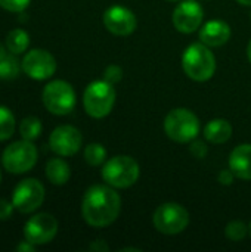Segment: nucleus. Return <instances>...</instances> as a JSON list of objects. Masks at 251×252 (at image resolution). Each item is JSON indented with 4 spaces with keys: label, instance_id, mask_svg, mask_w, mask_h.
I'll return each instance as SVG.
<instances>
[{
    "label": "nucleus",
    "instance_id": "nucleus-1",
    "mask_svg": "<svg viewBox=\"0 0 251 252\" xmlns=\"http://www.w3.org/2000/svg\"><path fill=\"white\" fill-rule=\"evenodd\" d=\"M121 210L120 195L105 185L90 186L81 202V214L84 221L93 227H107L112 224Z\"/></svg>",
    "mask_w": 251,
    "mask_h": 252
},
{
    "label": "nucleus",
    "instance_id": "nucleus-35",
    "mask_svg": "<svg viewBox=\"0 0 251 252\" xmlns=\"http://www.w3.org/2000/svg\"><path fill=\"white\" fill-rule=\"evenodd\" d=\"M0 182H1V173H0Z\"/></svg>",
    "mask_w": 251,
    "mask_h": 252
},
{
    "label": "nucleus",
    "instance_id": "nucleus-11",
    "mask_svg": "<svg viewBox=\"0 0 251 252\" xmlns=\"http://www.w3.org/2000/svg\"><path fill=\"white\" fill-rule=\"evenodd\" d=\"M58 233V221L53 216L47 213L37 214L31 217L24 227L25 241L33 245H44L49 244Z\"/></svg>",
    "mask_w": 251,
    "mask_h": 252
},
{
    "label": "nucleus",
    "instance_id": "nucleus-25",
    "mask_svg": "<svg viewBox=\"0 0 251 252\" xmlns=\"http://www.w3.org/2000/svg\"><path fill=\"white\" fill-rule=\"evenodd\" d=\"M30 1L31 0H0V7L13 13H21L28 7Z\"/></svg>",
    "mask_w": 251,
    "mask_h": 252
},
{
    "label": "nucleus",
    "instance_id": "nucleus-13",
    "mask_svg": "<svg viewBox=\"0 0 251 252\" xmlns=\"http://www.w3.org/2000/svg\"><path fill=\"white\" fill-rule=\"evenodd\" d=\"M204 10L195 0H185L173 12V25L178 31L191 34L201 27Z\"/></svg>",
    "mask_w": 251,
    "mask_h": 252
},
{
    "label": "nucleus",
    "instance_id": "nucleus-28",
    "mask_svg": "<svg viewBox=\"0 0 251 252\" xmlns=\"http://www.w3.org/2000/svg\"><path fill=\"white\" fill-rule=\"evenodd\" d=\"M191 152L195 158H204L207 155V146L203 142H194L191 145Z\"/></svg>",
    "mask_w": 251,
    "mask_h": 252
},
{
    "label": "nucleus",
    "instance_id": "nucleus-15",
    "mask_svg": "<svg viewBox=\"0 0 251 252\" xmlns=\"http://www.w3.org/2000/svg\"><path fill=\"white\" fill-rule=\"evenodd\" d=\"M231 38V27L220 19L209 21L203 25L200 31V40L206 46L210 47H219L223 46Z\"/></svg>",
    "mask_w": 251,
    "mask_h": 252
},
{
    "label": "nucleus",
    "instance_id": "nucleus-24",
    "mask_svg": "<svg viewBox=\"0 0 251 252\" xmlns=\"http://www.w3.org/2000/svg\"><path fill=\"white\" fill-rule=\"evenodd\" d=\"M247 233H249V227H247L243 221H240V220L231 221V223L226 226V229H225V235H226L231 241H234V242L243 241V239L247 236Z\"/></svg>",
    "mask_w": 251,
    "mask_h": 252
},
{
    "label": "nucleus",
    "instance_id": "nucleus-16",
    "mask_svg": "<svg viewBox=\"0 0 251 252\" xmlns=\"http://www.w3.org/2000/svg\"><path fill=\"white\" fill-rule=\"evenodd\" d=\"M229 168L235 177L241 180H251V145L244 143L237 146L229 157Z\"/></svg>",
    "mask_w": 251,
    "mask_h": 252
},
{
    "label": "nucleus",
    "instance_id": "nucleus-33",
    "mask_svg": "<svg viewBox=\"0 0 251 252\" xmlns=\"http://www.w3.org/2000/svg\"><path fill=\"white\" fill-rule=\"evenodd\" d=\"M247 56H249V59H250L251 62V40L250 43H249V46H247Z\"/></svg>",
    "mask_w": 251,
    "mask_h": 252
},
{
    "label": "nucleus",
    "instance_id": "nucleus-8",
    "mask_svg": "<svg viewBox=\"0 0 251 252\" xmlns=\"http://www.w3.org/2000/svg\"><path fill=\"white\" fill-rule=\"evenodd\" d=\"M154 227L164 235H178L189 224V213L179 204L167 202L160 205L152 216Z\"/></svg>",
    "mask_w": 251,
    "mask_h": 252
},
{
    "label": "nucleus",
    "instance_id": "nucleus-2",
    "mask_svg": "<svg viewBox=\"0 0 251 252\" xmlns=\"http://www.w3.org/2000/svg\"><path fill=\"white\" fill-rule=\"evenodd\" d=\"M182 66L185 74L194 81H207L215 75L216 58L204 43H194L183 52Z\"/></svg>",
    "mask_w": 251,
    "mask_h": 252
},
{
    "label": "nucleus",
    "instance_id": "nucleus-17",
    "mask_svg": "<svg viewBox=\"0 0 251 252\" xmlns=\"http://www.w3.org/2000/svg\"><path fill=\"white\" fill-rule=\"evenodd\" d=\"M231 136H232V126L226 120L222 118L212 120L204 127V137L212 143L216 145L226 143L231 139Z\"/></svg>",
    "mask_w": 251,
    "mask_h": 252
},
{
    "label": "nucleus",
    "instance_id": "nucleus-22",
    "mask_svg": "<svg viewBox=\"0 0 251 252\" xmlns=\"http://www.w3.org/2000/svg\"><path fill=\"white\" fill-rule=\"evenodd\" d=\"M19 133L25 140H36L41 133V123L37 117H27L19 124Z\"/></svg>",
    "mask_w": 251,
    "mask_h": 252
},
{
    "label": "nucleus",
    "instance_id": "nucleus-19",
    "mask_svg": "<svg viewBox=\"0 0 251 252\" xmlns=\"http://www.w3.org/2000/svg\"><path fill=\"white\" fill-rule=\"evenodd\" d=\"M19 74V62L15 53L0 43V80H13Z\"/></svg>",
    "mask_w": 251,
    "mask_h": 252
},
{
    "label": "nucleus",
    "instance_id": "nucleus-21",
    "mask_svg": "<svg viewBox=\"0 0 251 252\" xmlns=\"http://www.w3.org/2000/svg\"><path fill=\"white\" fill-rule=\"evenodd\" d=\"M15 117L9 108L0 106V142L10 139L15 133Z\"/></svg>",
    "mask_w": 251,
    "mask_h": 252
},
{
    "label": "nucleus",
    "instance_id": "nucleus-3",
    "mask_svg": "<svg viewBox=\"0 0 251 252\" xmlns=\"http://www.w3.org/2000/svg\"><path fill=\"white\" fill-rule=\"evenodd\" d=\"M200 121L197 115L185 108H176L164 118V131L167 137L178 143H189L200 134Z\"/></svg>",
    "mask_w": 251,
    "mask_h": 252
},
{
    "label": "nucleus",
    "instance_id": "nucleus-6",
    "mask_svg": "<svg viewBox=\"0 0 251 252\" xmlns=\"http://www.w3.org/2000/svg\"><path fill=\"white\" fill-rule=\"evenodd\" d=\"M38 154L31 140H21L9 145L1 155V164L6 171L12 174H22L30 171L37 162Z\"/></svg>",
    "mask_w": 251,
    "mask_h": 252
},
{
    "label": "nucleus",
    "instance_id": "nucleus-27",
    "mask_svg": "<svg viewBox=\"0 0 251 252\" xmlns=\"http://www.w3.org/2000/svg\"><path fill=\"white\" fill-rule=\"evenodd\" d=\"M13 204L12 202H7L6 199H0V221H4V220H9L13 214Z\"/></svg>",
    "mask_w": 251,
    "mask_h": 252
},
{
    "label": "nucleus",
    "instance_id": "nucleus-23",
    "mask_svg": "<svg viewBox=\"0 0 251 252\" xmlns=\"http://www.w3.org/2000/svg\"><path fill=\"white\" fill-rule=\"evenodd\" d=\"M105 157H107V151L101 143H90L84 149V159L92 167L101 165L105 161Z\"/></svg>",
    "mask_w": 251,
    "mask_h": 252
},
{
    "label": "nucleus",
    "instance_id": "nucleus-36",
    "mask_svg": "<svg viewBox=\"0 0 251 252\" xmlns=\"http://www.w3.org/2000/svg\"><path fill=\"white\" fill-rule=\"evenodd\" d=\"M170 1H178V0H170Z\"/></svg>",
    "mask_w": 251,
    "mask_h": 252
},
{
    "label": "nucleus",
    "instance_id": "nucleus-5",
    "mask_svg": "<svg viewBox=\"0 0 251 252\" xmlns=\"http://www.w3.org/2000/svg\"><path fill=\"white\" fill-rule=\"evenodd\" d=\"M102 179L107 185L117 189L130 188L139 179V165L132 157H114L105 162L102 168Z\"/></svg>",
    "mask_w": 251,
    "mask_h": 252
},
{
    "label": "nucleus",
    "instance_id": "nucleus-30",
    "mask_svg": "<svg viewBox=\"0 0 251 252\" xmlns=\"http://www.w3.org/2000/svg\"><path fill=\"white\" fill-rule=\"evenodd\" d=\"M16 251L18 252H34L36 251V245H33L31 242L28 241H24L22 244H19L16 247Z\"/></svg>",
    "mask_w": 251,
    "mask_h": 252
},
{
    "label": "nucleus",
    "instance_id": "nucleus-12",
    "mask_svg": "<svg viewBox=\"0 0 251 252\" xmlns=\"http://www.w3.org/2000/svg\"><path fill=\"white\" fill-rule=\"evenodd\" d=\"M83 143L81 133L72 126H59L56 127L50 137L49 146L59 157H72L75 155Z\"/></svg>",
    "mask_w": 251,
    "mask_h": 252
},
{
    "label": "nucleus",
    "instance_id": "nucleus-31",
    "mask_svg": "<svg viewBox=\"0 0 251 252\" xmlns=\"http://www.w3.org/2000/svg\"><path fill=\"white\" fill-rule=\"evenodd\" d=\"M89 250L90 251H108L109 248H108V245L104 241H95L93 244H90Z\"/></svg>",
    "mask_w": 251,
    "mask_h": 252
},
{
    "label": "nucleus",
    "instance_id": "nucleus-10",
    "mask_svg": "<svg viewBox=\"0 0 251 252\" xmlns=\"http://www.w3.org/2000/svg\"><path fill=\"white\" fill-rule=\"evenodd\" d=\"M21 68L30 78L43 81L55 74L56 61L47 50L33 49L24 56L21 62Z\"/></svg>",
    "mask_w": 251,
    "mask_h": 252
},
{
    "label": "nucleus",
    "instance_id": "nucleus-20",
    "mask_svg": "<svg viewBox=\"0 0 251 252\" xmlns=\"http://www.w3.org/2000/svg\"><path fill=\"white\" fill-rule=\"evenodd\" d=\"M28 46H30V35L27 31H24L21 28H15L7 32L6 47L9 52L19 55V53H24L28 49Z\"/></svg>",
    "mask_w": 251,
    "mask_h": 252
},
{
    "label": "nucleus",
    "instance_id": "nucleus-7",
    "mask_svg": "<svg viewBox=\"0 0 251 252\" xmlns=\"http://www.w3.org/2000/svg\"><path fill=\"white\" fill-rule=\"evenodd\" d=\"M43 105L50 114L67 115L75 106V92L72 86L64 80L50 81L41 94Z\"/></svg>",
    "mask_w": 251,
    "mask_h": 252
},
{
    "label": "nucleus",
    "instance_id": "nucleus-32",
    "mask_svg": "<svg viewBox=\"0 0 251 252\" xmlns=\"http://www.w3.org/2000/svg\"><path fill=\"white\" fill-rule=\"evenodd\" d=\"M237 1L243 6H251V0H237Z\"/></svg>",
    "mask_w": 251,
    "mask_h": 252
},
{
    "label": "nucleus",
    "instance_id": "nucleus-34",
    "mask_svg": "<svg viewBox=\"0 0 251 252\" xmlns=\"http://www.w3.org/2000/svg\"><path fill=\"white\" fill-rule=\"evenodd\" d=\"M249 232H250V236H251V223H250V227H249Z\"/></svg>",
    "mask_w": 251,
    "mask_h": 252
},
{
    "label": "nucleus",
    "instance_id": "nucleus-18",
    "mask_svg": "<svg viewBox=\"0 0 251 252\" xmlns=\"http://www.w3.org/2000/svg\"><path fill=\"white\" fill-rule=\"evenodd\" d=\"M71 170L70 165L61 158H52L46 164V177L52 185L62 186L70 180Z\"/></svg>",
    "mask_w": 251,
    "mask_h": 252
},
{
    "label": "nucleus",
    "instance_id": "nucleus-4",
    "mask_svg": "<svg viewBox=\"0 0 251 252\" xmlns=\"http://www.w3.org/2000/svg\"><path fill=\"white\" fill-rule=\"evenodd\" d=\"M115 102L114 84L107 80H98L90 83L83 93V106L92 118L107 117Z\"/></svg>",
    "mask_w": 251,
    "mask_h": 252
},
{
    "label": "nucleus",
    "instance_id": "nucleus-29",
    "mask_svg": "<svg viewBox=\"0 0 251 252\" xmlns=\"http://www.w3.org/2000/svg\"><path fill=\"white\" fill-rule=\"evenodd\" d=\"M234 179H235V174L232 173L231 168H229V170H222V171L219 173V182H220V185H223V186L232 185Z\"/></svg>",
    "mask_w": 251,
    "mask_h": 252
},
{
    "label": "nucleus",
    "instance_id": "nucleus-26",
    "mask_svg": "<svg viewBox=\"0 0 251 252\" xmlns=\"http://www.w3.org/2000/svg\"><path fill=\"white\" fill-rule=\"evenodd\" d=\"M123 77V69L118 65H109L104 72V80H107L111 84H117Z\"/></svg>",
    "mask_w": 251,
    "mask_h": 252
},
{
    "label": "nucleus",
    "instance_id": "nucleus-9",
    "mask_svg": "<svg viewBox=\"0 0 251 252\" xmlns=\"http://www.w3.org/2000/svg\"><path fill=\"white\" fill-rule=\"evenodd\" d=\"M44 201V186L37 179H25L19 182L12 193L15 210L22 214L36 211Z\"/></svg>",
    "mask_w": 251,
    "mask_h": 252
},
{
    "label": "nucleus",
    "instance_id": "nucleus-14",
    "mask_svg": "<svg viewBox=\"0 0 251 252\" xmlns=\"http://www.w3.org/2000/svg\"><path fill=\"white\" fill-rule=\"evenodd\" d=\"M104 24L105 28L115 35H129L136 30L138 21L130 9L115 4L105 10Z\"/></svg>",
    "mask_w": 251,
    "mask_h": 252
}]
</instances>
